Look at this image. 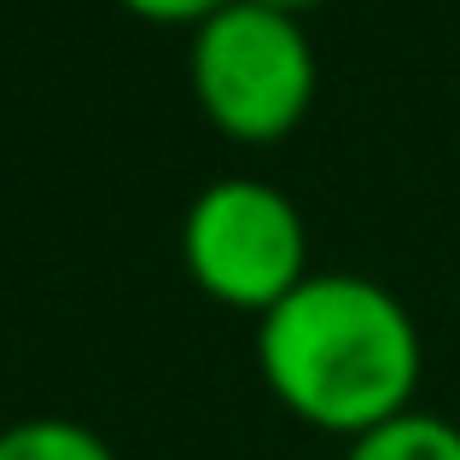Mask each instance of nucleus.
Segmentation results:
<instances>
[{
    "instance_id": "39448f33",
    "label": "nucleus",
    "mask_w": 460,
    "mask_h": 460,
    "mask_svg": "<svg viewBox=\"0 0 460 460\" xmlns=\"http://www.w3.org/2000/svg\"><path fill=\"white\" fill-rule=\"evenodd\" d=\"M0 460H117L105 438H93L76 420H18L0 431Z\"/></svg>"
},
{
    "instance_id": "f257e3e1",
    "label": "nucleus",
    "mask_w": 460,
    "mask_h": 460,
    "mask_svg": "<svg viewBox=\"0 0 460 460\" xmlns=\"http://www.w3.org/2000/svg\"><path fill=\"white\" fill-rule=\"evenodd\" d=\"M257 367L297 420L361 431L408 414L420 379V326L367 274H309L257 326Z\"/></svg>"
},
{
    "instance_id": "7ed1b4c3",
    "label": "nucleus",
    "mask_w": 460,
    "mask_h": 460,
    "mask_svg": "<svg viewBox=\"0 0 460 460\" xmlns=\"http://www.w3.org/2000/svg\"><path fill=\"white\" fill-rule=\"evenodd\" d=\"M181 257L216 304L257 314H269L280 297H292L309 280L304 216L274 181L257 175H222L187 204Z\"/></svg>"
},
{
    "instance_id": "20e7f679",
    "label": "nucleus",
    "mask_w": 460,
    "mask_h": 460,
    "mask_svg": "<svg viewBox=\"0 0 460 460\" xmlns=\"http://www.w3.org/2000/svg\"><path fill=\"white\" fill-rule=\"evenodd\" d=\"M344 460H460V426L438 414H396L385 426L349 438V455Z\"/></svg>"
},
{
    "instance_id": "423d86ee",
    "label": "nucleus",
    "mask_w": 460,
    "mask_h": 460,
    "mask_svg": "<svg viewBox=\"0 0 460 460\" xmlns=\"http://www.w3.org/2000/svg\"><path fill=\"white\" fill-rule=\"evenodd\" d=\"M123 6L140 12V18H152V23H204V18H216L227 0H123Z\"/></svg>"
},
{
    "instance_id": "0eeeda50",
    "label": "nucleus",
    "mask_w": 460,
    "mask_h": 460,
    "mask_svg": "<svg viewBox=\"0 0 460 460\" xmlns=\"http://www.w3.org/2000/svg\"><path fill=\"white\" fill-rule=\"evenodd\" d=\"M251 6H269V12H286V18H304V12L321 6V0H251Z\"/></svg>"
},
{
    "instance_id": "f03ea898",
    "label": "nucleus",
    "mask_w": 460,
    "mask_h": 460,
    "mask_svg": "<svg viewBox=\"0 0 460 460\" xmlns=\"http://www.w3.org/2000/svg\"><path fill=\"white\" fill-rule=\"evenodd\" d=\"M192 93L234 140H280L314 100V47L286 12L227 0L192 35Z\"/></svg>"
}]
</instances>
